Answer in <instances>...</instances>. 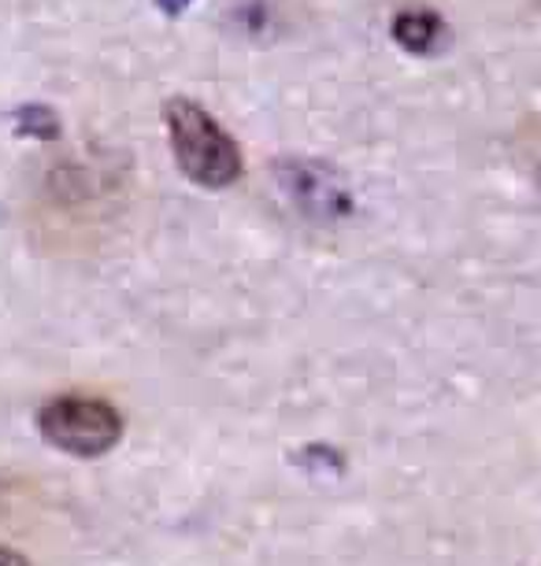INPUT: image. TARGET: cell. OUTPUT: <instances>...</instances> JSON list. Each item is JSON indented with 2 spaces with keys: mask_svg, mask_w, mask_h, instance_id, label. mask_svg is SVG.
I'll return each mask as SVG.
<instances>
[{
  "mask_svg": "<svg viewBox=\"0 0 541 566\" xmlns=\"http://www.w3.org/2000/svg\"><path fill=\"white\" fill-rule=\"evenodd\" d=\"M164 123L167 137H171V153L189 181L205 189H227L241 178V170H246L241 148L205 104L189 97L167 101Z\"/></svg>",
  "mask_w": 541,
  "mask_h": 566,
  "instance_id": "6da1fadb",
  "label": "cell"
},
{
  "mask_svg": "<svg viewBox=\"0 0 541 566\" xmlns=\"http://www.w3.org/2000/svg\"><path fill=\"white\" fill-rule=\"evenodd\" d=\"M38 433L74 459H101L123 441V411L101 392L67 389L38 408Z\"/></svg>",
  "mask_w": 541,
  "mask_h": 566,
  "instance_id": "7a4b0ae2",
  "label": "cell"
},
{
  "mask_svg": "<svg viewBox=\"0 0 541 566\" xmlns=\"http://www.w3.org/2000/svg\"><path fill=\"white\" fill-rule=\"evenodd\" d=\"M0 566H34V563H30L23 552H15V548H8V544H0Z\"/></svg>",
  "mask_w": 541,
  "mask_h": 566,
  "instance_id": "3957f363",
  "label": "cell"
}]
</instances>
